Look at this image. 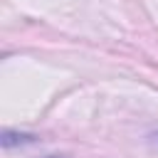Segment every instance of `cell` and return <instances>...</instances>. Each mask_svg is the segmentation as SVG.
Returning a JSON list of instances; mask_svg holds the SVG:
<instances>
[{
  "instance_id": "obj_1",
  "label": "cell",
  "mask_w": 158,
  "mask_h": 158,
  "mask_svg": "<svg viewBox=\"0 0 158 158\" xmlns=\"http://www.w3.org/2000/svg\"><path fill=\"white\" fill-rule=\"evenodd\" d=\"M32 141H35V136H30V133H12V131L2 133V146L5 148L15 146V143H32Z\"/></svg>"
},
{
  "instance_id": "obj_2",
  "label": "cell",
  "mask_w": 158,
  "mask_h": 158,
  "mask_svg": "<svg viewBox=\"0 0 158 158\" xmlns=\"http://www.w3.org/2000/svg\"><path fill=\"white\" fill-rule=\"evenodd\" d=\"M47 158H62V156H47Z\"/></svg>"
}]
</instances>
